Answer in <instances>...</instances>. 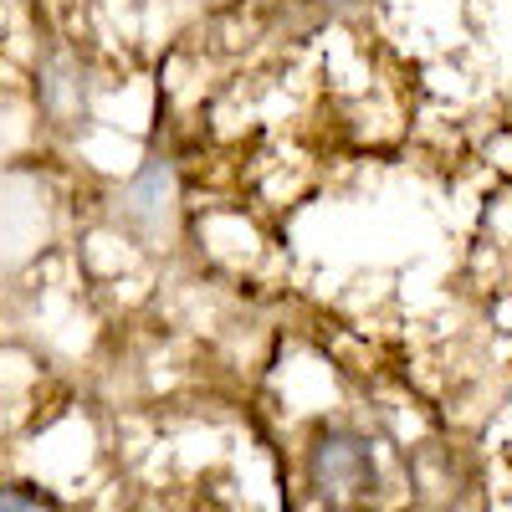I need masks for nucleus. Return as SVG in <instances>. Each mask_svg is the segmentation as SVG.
Listing matches in <instances>:
<instances>
[{
	"label": "nucleus",
	"instance_id": "f257e3e1",
	"mask_svg": "<svg viewBox=\"0 0 512 512\" xmlns=\"http://www.w3.org/2000/svg\"><path fill=\"white\" fill-rule=\"evenodd\" d=\"M113 226L144 251H164L180 226V175L169 154H149L134 175L113 190Z\"/></svg>",
	"mask_w": 512,
	"mask_h": 512
},
{
	"label": "nucleus",
	"instance_id": "20e7f679",
	"mask_svg": "<svg viewBox=\"0 0 512 512\" xmlns=\"http://www.w3.org/2000/svg\"><path fill=\"white\" fill-rule=\"evenodd\" d=\"M359 6L364 0H282V16L292 26H323V21H338V16H349Z\"/></svg>",
	"mask_w": 512,
	"mask_h": 512
},
{
	"label": "nucleus",
	"instance_id": "39448f33",
	"mask_svg": "<svg viewBox=\"0 0 512 512\" xmlns=\"http://www.w3.org/2000/svg\"><path fill=\"white\" fill-rule=\"evenodd\" d=\"M0 512H41L26 492H0Z\"/></svg>",
	"mask_w": 512,
	"mask_h": 512
},
{
	"label": "nucleus",
	"instance_id": "f03ea898",
	"mask_svg": "<svg viewBox=\"0 0 512 512\" xmlns=\"http://www.w3.org/2000/svg\"><path fill=\"white\" fill-rule=\"evenodd\" d=\"M308 477L323 497H364L374 492V451L359 431L333 425V431H318L308 446Z\"/></svg>",
	"mask_w": 512,
	"mask_h": 512
},
{
	"label": "nucleus",
	"instance_id": "7ed1b4c3",
	"mask_svg": "<svg viewBox=\"0 0 512 512\" xmlns=\"http://www.w3.org/2000/svg\"><path fill=\"white\" fill-rule=\"evenodd\" d=\"M36 108L57 134H82L93 123V77L72 52L52 47L36 67Z\"/></svg>",
	"mask_w": 512,
	"mask_h": 512
}]
</instances>
